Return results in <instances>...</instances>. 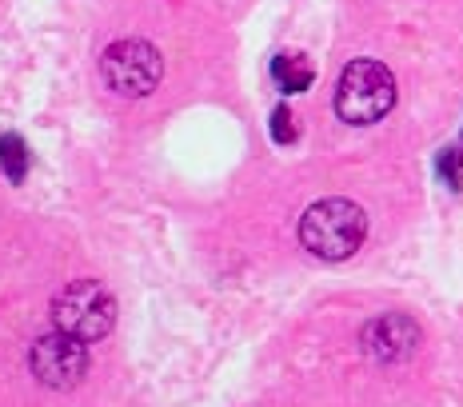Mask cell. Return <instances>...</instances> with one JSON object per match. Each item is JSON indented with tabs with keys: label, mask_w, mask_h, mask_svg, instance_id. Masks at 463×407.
<instances>
[{
	"label": "cell",
	"mask_w": 463,
	"mask_h": 407,
	"mask_svg": "<svg viewBox=\"0 0 463 407\" xmlns=\"http://www.w3.org/2000/svg\"><path fill=\"white\" fill-rule=\"evenodd\" d=\"M0 164H5V172H8V180H13V184L24 180V172H28V152H24V140H21L16 132H8L5 140H0Z\"/></svg>",
	"instance_id": "cell-8"
},
{
	"label": "cell",
	"mask_w": 463,
	"mask_h": 407,
	"mask_svg": "<svg viewBox=\"0 0 463 407\" xmlns=\"http://www.w3.org/2000/svg\"><path fill=\"white\" fill-rule=\"evenodd\" d=\"M456 152H459V160H463V140H459V148H456Z\"/></svg>",
	"instance_id": "cell-10"
},
{
	"label": "cell",
	"mask_w": 463,
	"mask_h": 407,
	"mask_svg": "<svg viewBox=\"0 0 463 407\" xmlns=\"http://www.w3.org/2000/svg\"><path fill=\"white\" fill-rule=\"evenodd\" d=\"M395 109V76L380 61H352L335 84V112L347 124H375Z\"/></svg>",
	"instance_id": "cell-2"
},
{
	"label": "cell",
	"mask_w": 463,
	"mask_h": 407,
	"mask_svg": "<svg viewBox=\"0 0 463 407\" xmlns=\"http://www.w3.org/2000/svg\"><path fill=\"white\" fill-rule=\"evenodd\" d=\"M272 140L276 144H292L296 140V120H292V112H288L284 104L272 112Z\"/></svg>",
	"instance_id": "cell-9"
},
{
	"label": "cell",
	"mask_w": 463,
	"mask_h": 407,
	"mask_svg": "<svg viewBox=\"0 0 463 407\" xmlns=\"http://www.w3.org/2000/svg\"><path fill=\"white\" fill-rule=\"evenodd\" d=\"M364 240H368V216L352 200H316L300 216V244L316 260H332V264L347 260L355 256V248H364Z\"/></svg>",
	"instance_id": "cell-1"
},
{
	"label": "cell",
	"mask_w": 463,
	"mask_h": 407,
	"mask_svg": "<svg viewBox=\"0 0 463 407\" xmlns=\"http://www.w3.org/2000/svg\"><path fill=\"white\" fill-rule=\"evenodd\" d=\"M100 76L116 96L137 100V96H148L160 84L164 61L156 52V44H148V41H116L100 56Z\"/></svg>",
	"instance_id": "cell-4"
},
{
	"label": "cell",
	"mask_w": 463,
	"mask_h": 407,
	"mask_svg": "<svg viewBox=\"0 0 463 407\" xmlns=\"http://www.w3.org/2000/svg\"><path fill=\"white\" fill-rule=\"evenodd\" d=\"M416 344H420V327H416V319H408V316L392 312V316L372 319V324L364 327V347H368V355L380 364L408 360V355L416 352Z\"/></svg>",
	"instance_id": "cell-6"
},
{
	"label": "cell",
	"mask_w": 463,
	"mask_h": 407,
	"mask_svg": "<svg viewBox=\"0 0 463 407\" xmlns=\"http://www.w3.org/2000/svg\"><path fill=\"white\" fill-rule=\"evenodd\" d=\"M28 367H33V375L44 387L69 392V387H76L84 380V372H89V347H84V339H76V336L56 327V332H48L33 344Z\"/></svg>",
	"instance_id": "cell-5"
},
{
	"label": "cell",
	"mask_w": 463,
	"mask_h": 407,
	"mask_svg": "<svg viewBox=\"0 0 463 407\" xmlns=\"http://www.w3.org/2000/svg\"><path fill=\"white\" fill-rule=\"evenodd\" d=\"M52 324L84 344L104 339L116 324V299L100 279H72L64 292L52 299Z\"/></svg>",
	"instance_id": "cell-3"
},
{
	"label": "cell",
	"mask_w": 463,
	"mask_h": 407,
	"mask_svg": "<svg viewBox=\"0 0 463 407\" xmlns=\"http://www.w3.org/2000/svg\"><path fill=\"white\" fill-rule=\"evenodd\" d=\"M312 76H316V68L300 52H279L272 61V80L279 92H304L312 84Z\"/></svg>",
	"instance_id": "cell-7"
}]
</instances>
